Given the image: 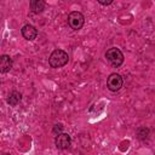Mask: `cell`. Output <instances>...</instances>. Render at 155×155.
<instances>
[{"instance_id": "cell-1", "label": "cell", "mask_w": 155, "mask_h": 155, "mask_svg": "<svg viewBox=\"0 0 155 155\" xmlns=\"http://www.w3.org/2000/svg\"><path fill=\"white\" fill-rule=\"evenodd\" d=\"M69 61V56L65 51L63 50H54L50 57H48V64L52 67V68H62L64 67Z\"/></svg>"}, {"instance_id": "cell-2", "label": "cell", "mask_w": 155, "mask_h": 155, "mask_svg": "<svg viewBox=\"0 0 155 155\" xmlns=\"http://www.w3.org/2000/svg\"><path fill=\"white\" fill-rule=\"evenodd\" d=\"M105 59L113 65V67H120L124 63V53L117 47H110L105 52Z\"/></svg>"}, {"instance_id": "cell-3", "label": "cell", "mask_w": 155, "mask_h": 155, "mask_svg": "<svg viewBox=\"0 0 155 155\" xmlns=\"http://www.w3.org/2000/svg\"><path fill=\"white\" fill-rule=\"evenodd\" d=\"M84 23H85V17H84V15L81 12L73 11V12H70L68 15V24H69V27L71 29L79 30V29L82 28Z\"/></svg>"}, {"instance_id": "cell-4", "label": "cell", "mask_w": 155, "mask_h": 155, "mask_svg": "<svg viewBox=\"0 0 155 155\" xmlns=\"http://www.w3.org/2000/svg\"><path fill=\"white\" fill-rule=\"evenodd\" d=\"M122 85H124V79H122V76H121L120 74H117V73H111V74L108 76V79H107V87H108V90L111 91V92L119 91V90L122 87Z\"/></svg>"}, {"instance_id": "cell-5", "label": "cell", "mask_w": 155, "mask_h": 155, "mask_svg": "<svg viewBox=\"0 0 155 155\" xmlns=\"http://www.w3.org/2000/svg\"><path fill=\"white\" fill-rule=\"evenodd\" d=\"M54 144L58 149L61 150H65L70 147L71 144V137L68 134V133H61L58 136H56V139H54Z\"/></svg>"}, {"instance_id": "cell-6", "label": "cell", "mask_w": 155, "mask_h": 155, "mask_svg": "<svg viewBox=\"0 0 155 155\" xmlns=\"http://www.w3.org/2000/svg\"><path fill=\"white\" fill-rule=\"evenodd\" d=\"M21 33H22V36L25 39V40H34L36 36H38V30L34 25L31 24H24L21 29Z\"/></svg>"}, {"instance_id": "cell-7", "label": "cell", "mask_w": 155, "mask_h": 155, "mask_svg": "<svg viewBox=\"0 0 155 155\" xmlns=\"http://www.w3.org/2000/svg\"><path fill=\"white\" fill-rule=\"evenodd\" d=\"M12 69V58L8 54H2L0 57V73L5 74Z\"/></svg>"}, {"instance_id": "cell-8", "label": "cell", "mask_w": 155, "mask_h": 155, "mask_svg": "<svg viewBox=\"0 0 155 155\" xmlns=\"http://www.w3.org/2000/svg\"><path fill=\"white\" fill-rule=\"evenodd\" d=\"M45 5L46 4L42 0H31L29 2V7H30V10H31L33 13H40V12H42L44 8H45Z\"/></svg>"}, {"instance_id": "cell-9", "label": "cell", "mask_w": 155, "mask_h": 155, "mask_svg": "<svg viewBox=\"0 0 155 155\" xmlns=\"http://www.w3.org/2000/svg\"><path fill=\"white\" fill-rule=\"evenodd\" d=\"M21 101H22V93L18 91H12L7 97V103L12 107L18 105L21 103Z\"/></svg>"}, {"instance_id": "cell-10", "label": "cell", "mask_w": 155, "mask_h": 155, "mask_svg": "<svg viewBox=\"0 0 155 155\" xmlns=\"http://www.w3.org/2000/svg\"><path fill=\"white\" fill-rule=\"evenodd\" d=\"M53 133L56 134V136H58V134H61L62 133V131H63V125L62 124H56L54 126H53Z\"/></svg>"}, {"instance_id": "cell-11", "label": "cell", "mask_w": 155, "mask_h": 155, "mask_svg": "<svg viewBox=\"0 0 155 155\" xmlns=\"http://www.w3.org/2000/svg\"><path fill=\"white\" fill-rule=\"evenodd\" d=\"M98 4L101 5H104V6H108L110 4H113V0H108V1H103V0H98Z\"/></svg>"}, {"instance_id": "cell-12", "label": "cell", "mask_w": 155, "mask_h": 155, "mask_svg": "<svg viewBox=\"0 0 155 155\" xmlns=\"http://www.w3.org/2000/svg\"><path fill=\"white\" fill-rule=\"evenodd\" d=\"M2 155H10V154H2Z\"/></svg>"}]
</instances>
